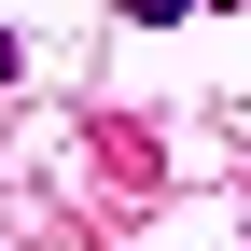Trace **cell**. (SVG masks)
<instances>
[{
    "label": "cell",
    "instance_id": "obj_1",
    "mask_svg": "<svg viewBox=\"0 0 251 251\" xmlns=\"http://www.w3.org/2000/svg\"><path fill=\"white\" fill-rule=\"evenodd\" d=\"M181 14H196V0H126V28H181Z\"/></svg>",
    "mask_w": 251,
    "mask_h": 251
},
{
    "label": "cell",
    "instance_id": "obj_2",
    "mask_svg": "<svg viewBox=\"0 0 251 251\" xmlns=\"http://www.w3.org/2000/svg\"><path fill=\"white\" fill-rule=\"evenodd\" d=\"M14 70H28V56H14V28H0V84H14Z\"/></svg>",
    "mask_w": 251,
    "mask_h": 251
}]
</instances>
